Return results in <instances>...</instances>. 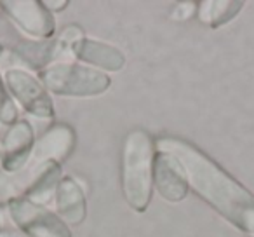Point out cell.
Instances as JSON below:
<instances>
[{"label": "cell", "instance_id": "cell-13", "mask_svg": "<svg viewBox=\"0 0 254 237\" xmlns=\"http://www.w3.org/2000/svg\"><path fill=\"white\" fill-rule=\"evenodd\" d=\"M244 0H202L197 4V19L209 28H221L242 12Z\"/></svg>", "mask_w": 254, "mask_h": 237}, {"label": "cell", "instance_id": "cell-2", "mask_svg": "<svg viewBox=\"0 0 254 237\" xmlns=\"http://www.w3.org/2000/svg\"><path fill=\"white\" fill-rule=\"evenodd\" d=\"M77 136L71 126L56 122L44 131L35 142L32 154L25 166L16 173H0V206H7L11 201L25 197L30 188L47 173L53 166L61 164L73 152Z\"/></svg>", "mask_w": 254, "mask_h": 237}, {"label": "cell", "instance_id": "cell-15", "mask_svg": "<svg viewBox=\"0 0 254 237\" xmlns=\"http://www.w3.org/2000/svg\"><path fill=\"white\" fill-rule=\"evenodd\" d=\"M18 108H16V101L12 96L7 92L4 84V79H0V124L12 126L18 122Z\"/></svg>", "mask_w": 254, "mask_h": 237}, {"label": "cell", "instance_id": "cell-1", "mask_svg": "<svg viewBox=\"0 0 254 237\" xmlns=\"http://www.w3.org/2000/svg\"><path fill=\"white\" fill-rule=\"evenodd\" d=\"M155 147L171 154L181 164L190 190L235 229L254 237V194L249 188L187 140L160 136L155 140Z\"/></svg>", "mask_w": 254, "mask_h": 237}, {"label": "cell", "instance_id": "cell-7", "mask_svg": "<svg viewBox=\"0 0 254 237\" xmlns=\"http://www.w3.org/2000/svg\"><path fill=\"white\" fill-rule=\"evenodd\" d=\"M7 213L16 229L26 237H73L70 227L58 216V213L47 209V206L35 204L26 197L9 202Z\"/></svg>", "mask_w": 254, "mask_h": 237}, {"label": "cell", "instance_id": "cell-16", "mask_svg": "<svg viewBox=\"0 0 254 237\" xmlns=\"http://www.w3.org/2000/svg\"><path fill=\"white\" fill-rule=\"evenodd\" d=\"M197 4L198 2H191V0H185L180 4L174 5L173 12H171V19L178 23H183L197 16Z\"/></svg>", "mask_w": 254, "mask_h": 237}, {"label": "cell", "instance_id": "cell-18", "mask_svg": "<svg viewBox=\"0 0 254 237\" xmlns=\"http://www.w3.org/2000/svg\"><path fill=\"white\" fill-rule=\"evenodd\" d=\"M0 237H26V236L23 232H19V230H2Z\"/></svg>", "mask_w": 254, "mask_h": 237}, {"label": "cell", "instance_id": "cell-11", "mask_svg": "<svg viewBox=\"0 0 254 237\" xmlns=\"http://www.w3.org/2000/svg\"><path fill=\"white\" fill-rule=\"evenodd\" d=\"M58 216L68 227L82 225L87 218V197H85L84 183L77 176H61L54 194Z\"/></svg>", "mask_w": 254, "mask_h": 237}, {"label": "cell", "instance_id": "cell-21", "mask_svg": "<svg viewBox=\"0 0 254 237\" xmlns=\"http://www.w3.org/2000/svg\"><path fill=\"white\" fill-rule=\"evenodd\" d=\"M0 232H2V230H0Z\"/></svg>", "mask_w": 254, "mask_h": 237}, {"label": "cell", "instance_id": "cell-20", "mask_svg": "<svg viewBox=\"0 0 254 237\" xmlns=\"http://www.w3.org/2000/svg\"><path fill=\"white\" fill-rule=\"evenodd\" d=\"M0 12H2V9H0Z\"/></svg>", "mask_w": 254, "mask_h": 237}, {"label": "cell", "instance_id": "cell-19", "mask_svg": "<svg viewBox=\"0 0 254 237\" xmlns=\"http://www.w3.org/2000/svg\"><path fill=\"white\" fill-rule=\"evenodd\" d=\"M4 53H5V47H4V46H2V44H0V58L4 56Z\"/></svg>", "mask_w": 254, "mask_h": 237}, {"label": "cell", "instance_id": "cell-12", "mask_svg": "<svg viewBox=\"0 0 254 237\" xmlns=\"http://www.w3.org/2000/svg\"><path fill=\"white\" fill-rule=\"evenodd\" d=\"M71 56L77 58L80 63H85L87 67H92L105 74H115L126 67V54L119 47L112 44L101 42L84 37L78 42H75L71 49Z\"/></svg>", "mask_w": 254, "mask_h": 237}, {"label": "cell", "instance_id": "cell-6", "mask_svg": "<svg viewBox=\"0 0 254 237\" xmlns=\"http://www.w3.org/2000/svg\"><path fill=\"white\" fill-rule=\"evenodd\" d=\"M4 84L16 103L32 117L42 121L54 119V103L47 89L32 72L19 67L4 70Z\"/></svg>", "mask_w": 254, "mask_h": 237}, {"label": "cell", "instance_id": "cell-9", "mask_svg": "<svg viewBox=\"0 0 254 237\" xmlns=\"http://www.w3.org/2000/svg\"><path fill=\"white\" fill-rule=\"evenodd\" d=\"M35 131L33 126L25 119H19L9 126L4 136L0 138V166L4 173H16L28 160L35 147Z\"/></svg>", "mask_w": 254, "mask_h": 237}, {"label": "cell", "instance_id": "cell-4", "mask_svg": "<svg viewBox=\"0 0 254 237\" xmlns=\"http://www.w3.org/2000/svg\"><path fill=\"white\" fill-rule=\"evenodd\" d=\"M37 77L47 92L66 98H94L105 94L112 85L108 74L75 61L54 63L37 72Z\"/></svg>", "mask_w": 254, "mask_h": 237}, {"label": "cell", "instance_id": "cell-8", "mask_svg": "<svg viewBox=\"0 0 254 237\" xmlns=\"http://www.w3.org/2000/svg\"><path fill=\"white\" fill-rule=\"evenodd\" d=\"M0 9L33 40H49L56 33V21L40 0H4Z\"/></svg>", "mask_w": 254, "mask_h": 237}, {"label": "cell", "instance_id": "cell-14", "mask_svg": "<svg viewBox=\"0 0 254 237\" xmlns=\"http://www.w3.org/2000/svg\"><path fill=\"white\" fill-rule=\"evenodd\" d=\"M61 164H56L53 166L32 188L30 192L25 195L28 201L35 202V204L40 206H47L51 201L54 199V194H56V187L61 180Z\"/></svg>", "mask_w": 254, "mask_h": 237}, {"label": "cell", "instance_id": "cell-5", "mask_svg": "<svg viewBox=\"0 0 254 237\" xmlns=\"http://www.w3.org/2000/svg\"><path fill=\"white\" fill-rule=\"evenodd\" d=\"M85 33L78 25H68L49 40H19L12 53L30 68L40 72L54 63H63L71 58L75 42L84 39Z\"/></svg>", "mask_w": 254, "mask_h": 237}, {"label": "cell", "instance_id": "cell-17", "mask_svg": "<svg viewBox=\"0 0 254 237\" xmlns=\"http://www.w3.org/2000/svg\"><path fill=\"white\" fill-rule=\"evenodd\" d=\"M68 0H46L44 2V5H46L47 9H49V12L53 14V12H61L64 11V9L68 7Z\"/></svg>", "mask_w": 254, "mask_h": 237}, {"label": "cell", "instance_id": "cell-10", "mask_svg": "<svg viewBox=\"0 0 254 237\" xmlns=\"http://www.w3.org/2000/svg\"><path fill=\"white\" fill-rule=\"evenodd\" d=\"M153 187L157 194L171 204L185 201L190 192L187 174L181 164L171 154L157 150L155 164H153Z\"/></svg>", "mask_w": 254, "mask_h": 237}, {"label": "cell", "instance_id": "cell-3", "mask_svg": "<svg viewBox=\"0 0 254 237\" xmlns=\"http://www.w3.org/2000/svg\"><path fill=\"white\" fill-rule=\"evenodd\" d=\"M155 140L145 129L127 133L120 157V187L127 206L134 213H145L153 197Z\"/></svg>", "mask_w": 254, "mask_h": 237}]
</instances>
